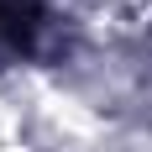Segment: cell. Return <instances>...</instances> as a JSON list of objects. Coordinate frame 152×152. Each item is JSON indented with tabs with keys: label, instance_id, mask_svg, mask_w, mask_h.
Segmentation results:
<instances>
[{
	"label": "cell",
	"instance_id": "1",
	"mask_svg": "<svg viewBox=\"0 0 152 152\" xmlns=\"http://www.w3.org/2000/svg\"><path fill=\"white\" fill-rule=\"evenodd\" d=\"M37 31H42L37 0H0V63H16L21 53H31Z\"/></svg>",
	"mask_w": 152,
	"mask_h": 152
}]
</instances>
